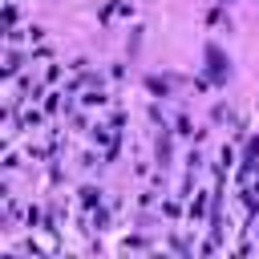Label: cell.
Instances as JSON below:
<instances>
[{"mask_svg":"<svg viewBox=\"0 0 259 259\" xmlns=\"http://www.w3.org/2000/svg\"><path fill=\"white\" fill-rule=\"evenodd\" d=\"M174 134H186V138L194 134V138H198V130H190V117H178V121H174Z\"/></svg>","mask_w":259,"mask_h":259,"instance_id":"cell-6","label":"cell"},{"mask_svg":"<svg viewBox=\"0 0 259 259\" xmlns=\"http://www.w3.org/2000/svg\"><path fill=\"white\" fill-rule=\"evenodd\" d=\"M81 206H89V210L101 206V190L97 186H81Z\"/></svg>","mask_w":259,"mask_h":259,"instance_id":"cell-4","label":"cell"},{"mask_svg":"<svg viewBox=\"0 0 259 259\" xmlns=\"http://www.w3.org/2000/svg\"><path fill=\"white\" fill-rule=\"evenodd\" d=\"M158 162H162V170L170 166V134H166V130L158 134Z\"/></svg>","mask_w":259,"mask_h":259,"instance_id":"cell-3","label":"cell"},{"mask_svg":"<svg viewBox=\"0 0 259 259\" xmlns=\"http://www.w3.org/2000/svg\"><path fill=\"white\" fill-rule=\"evenodd\" d=\"M20 69V53H8V65H4V73H16Z\"/></svg>","mask_w":259,"mask_h":259,"instance_id":"cell-8","label":"cell"},{"mask_svg":"<svg viewBox=\"0 0 259 259\" xmlns=\"http://www.w3.org/2000/svg\"><path fill=\"white\" fill-rule=\"evenodd\" d=\"M223 4H227V0H223Z\"/></svg>","mask_w":259,"mask_h":259,"instance_id":"cell-9","label":"cell"},{"mask_svg":"<svg viewBox=\"0 0 259 259\" xmlns=\"http://www.w3.org/2000/svg\"><path fill=\"white\" fill-rule=\"evenodd\" d=\"M210 117H214V121H231V109H227V105H214Z\"/></svg>","mask_w":259,"mask_h":259,"instance_id":"cell-7","label":"cell"},{"mask_svg":"<svg viewBox=\"0 0 259 259\" xmlns=\"http://www.w3.org/2000/svg\"><path fill=\"white\" fill-rule=\"evenodd\" d=\"M146 89H150L154 97H170V81H166V77H146Z\"/></svg>","mask_w":259,"mask_h":259,"instance_id":"cell-2","label":"cell"},{"mask_svg":"<svg viewBox=\"0 0 259 259\" xmlns=\"http://www.w3.org/2000/svg\"><path fill=\"white\" fill-rule=\"evenodd\" d=\"M206 73H210V81H214V85H223V81L231 77V57H227L214 40L206 45Z\"/></svg>","mask_w":259,"mask_h":259,"instance_id":"cell-1","label":"cell"},{"mask_svg":"<svg viewBox=\"0 0 259 259\" xmlns=\"http://www.w3.org/2000/svg\"><path fill=\"white\" fill-rule=\"evenodd\" d=\"M243 162H259V134L247 142V154H243Z\"/></svg>","mask_w":259,"mask_h":259,"instance_id":"cell-5","label":"cell"}]
</instances>
